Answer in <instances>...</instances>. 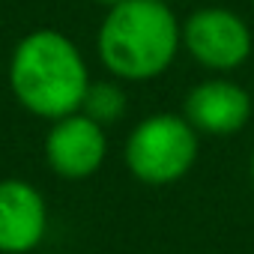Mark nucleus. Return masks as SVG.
<instances>
[{"label": "nucleus", "instance_id": "nucleus-1", "mask_svg": "<svg viewBox=\"0 0 254 254\" xmlns=\"http://www.w3.org/2000/svg\"><path fill=\"white\" fill-rule=\"evenodd\" d=\"M9 84L15 99L36 117L60 120L81 111L90 87L81 51L57 30H36L24 36L9 63Z\"/></svg>", "mask_w": 254, "mask_h": 254}, {"label": "nucleus", "instance_id": "nucleus-2", "mask_svg": "<svg viewBox=\"0 0 254 254\" xmlns=\"http://www.w3.org/2000/svg\"><path fill=\"white\" fill-rule=\"evenodd\" d=\"M96 45L114 75L150 81L171 66L180 48V24L162 0H123L108 9Z\"/></svg>", "mask_w": 254, "mask_h": 254}, {"label": "nucleus", "instance_id": "nucleus-3", "mask_svg": "<svg viewBox=\"0 0 254 254\" xmlns=\"http://www.w3.org/2000/svg\"><path fill=\"white\" fill-rule=\"evenodd\" d=\"M197 159V129L177 114L141 120L126 141V165L150 186L177 183Z\"/></svg>", "mask_w": 254, "mask_h": 254}, {"label": "nucleus", "instance_id": "nucleus-4", "mask_svg": "<svg viewBox=\"0 0 254 254\" xmlns=\"http://www.w3.org/2000/svg\"><path fill=\"white\" fill-rule=\"evenodd\" d=\"M183 42L197 63L218 72L242 66L251 54V30L227 9L194 12L183 27Z\"/></svg>", "mask_w": 254, "mask_h": 254}, {"label": "nucleus", "instance_id": "nucleus-5", "mask_svg": "<svg viewBox=\"0 0 254 254\" xmlns=\"http://www.w3.org/2000/svg\"><path fill=\"white\" fill-rule=\"evenodd\" d=\"M108 153L105 126L93 123L87 114H66L54 120L51 132L45 138V159L57 177L84 180L93 177Z\"/></svg>", "mask_w": 254, "mask_h": 254}, {"label": "nucleus", "instance_id": "nucleus-6", "mask_svg": "<svg viewBox=\"0 0 254 254\" xmlns=\"http://www.w3.org/2000/svg\"><path fill=\"white\" fill-rule=\"evenodd\" d=\"M48 227L42 194L24 180L0 183V254L33 251Z\"/></svg>", "mask_w": 254, "mask_h": 254}, {"label": "nucleus", "instance_id": "nucleus-7", "mask_svg": "<svg viewBox=\"0 0 254 254\" xmlns=\"http://www.w3.org/2000/svg\"><path fill=\"white\" fill-rule=\"evenodd\" d=\"M251 117V96L233 81H203L186 99V120L206 135H233Z\"/></svg>", "mask_w": 254, "mask_h": 254}, {"label": "nucleus", "instance_id": "nucleus-8", "mask_svg": "<svg viewBox=\"0 0 254 254\" xmlns=\"http://www.w3.org/2000/svg\"><path fill=\"white\" fill-rule=\"evenodd\" d=\"M81 114H87L99 126H114L126 114V93L108 81L90 84L84 93V102H81Z\"/></svg>", "mask_w": 254, "mask_h": 254}, {"label": "nucleus", "instance_id": "nucleus-9", "mask_svg": "<svg viewBox=\"0 0 254 254\" xmlns=\"http://www.w3.org/2000/svg\"><path fill=\"white\" fill-rule=\"evenodd\" d=\"M96 3H102V6H108V9H111V6H117V3H123V0H96Z\"/></svg>", "mask_w": 254, "mask_h": 254}, {"label": "nucleus", "instance_id": "nucleus-10", "mask_svg": "<svg viewBox=\"0 0 254 254\" xmlns=\"http://www.w3.org/2000/svg\"><path fill=\"white\" fill-rule=\"evenodd\" d=\"M251 180H254V156H251Z\"/></svg>", "mask_w": 254, "mask_h": 254}]
</instances>
